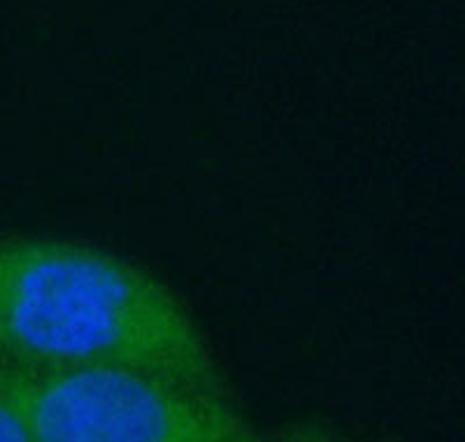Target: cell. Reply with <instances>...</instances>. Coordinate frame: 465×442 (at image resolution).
<instances>
[{"label":"cell","mask_w":465,"mask_h":442,"mask_svg":"<svg viewBox=\"0 0 465 442\" xmlns=\"http://www.w3.org/2000/svg\"><path fill=\"white\" fill-rule=\"evenodd\" d=\"M15 387L33 442H247L261 437L232 387L201 385L135 366L15 368Z\"/></svg>","instance_id":"7a4b0ae2"},{"label":"cell","mask_w":465,"mask_h":442,"mask_svg":"<svg viewBox=\"0 0 465 442\" xmlns=\"http://www.w3.org/2000/svg\"><path fill=\"white\" fill-rule=\"evenodd\" d=\"M0 440L33 442L15 387V368L0 361Z\"/></svg>","instance_id":"3957f363"},{"label":"cell","mask_w":465,"mask_h":442,"mask_svg":"<svg viewBox=\"0 0 465 442\" xmlns=\"http://www.w3.org/2000/svg\"><path fill=\"white\" fill-rule=\"evenodd\" d=\"M0 361L22 370L119 364L231 387L165 282L65 237L0 236Z\"/></svg>","instance_id":"6da1fadb"}]
</instances>
